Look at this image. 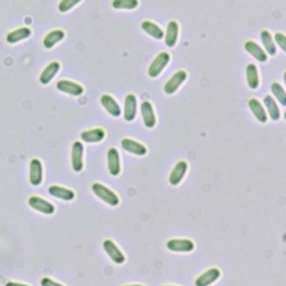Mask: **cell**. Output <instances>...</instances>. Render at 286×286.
Masks as SVG:
<instances>
[{"label":"cell","instance_id":"cell-1","mask_svg":"<svg viewBox=\"0 0 286 286\" xmlns=\"http://www.w3.org/2000/svg\"><path fill=\"white\" fill-rule=\"evenodd\" d=\"M92 191L97 198L101 199L102 202H104L108 206L116 207V206L120 204V198L118 197V194L111 190L110 188L100 184V182H95V184L92 185Z\"/></svg>","mask_w":286,"mask_h":286},{"label":"cell","instance_id":"cell-2","mask_svg":"<svg viewBox=\"0 0 286 286\" xmlns=\"http://www.w3.org/2000/svg\"><path fill=\"white\" fill-rule=\"evenodd\" d=\"M170 61H171V56L168 51H161V53L158 54L151 62L150 66L148 68V75L151 78L158 77L160 74L162 73L164 68L168 66Z\"/></svg>","mask_w":286,"mask_h":286},{"label":"cell","instance_id":"cell-3","mask_svg":"<svg viewBox=\"0 0 286 286\" xmlns=\"http://www.w3.org/2000/svg\"><path fill=\"white\" fill-rule=\"evenodd\" d=\"M187 78H188V73L185 70L177 71L174 75L168 79L167 83L164 84L163 87L164 93L168 95L175 94L177 91L179 90L181 85L187 81Z\"/></svg>","mask_w":286,"mask_h":286},{"label":"cell","instance_id":"cell-4","mask_svg":"<svg viewBox=\"0 0 286 286\" xmlns=\"http://www.w3.org/2000/svg\"><path fill=\"white\" fill-rule=\"evenodd\" d=\"M44 179V168L43 163L39 159L34 158L30 163V181L32 186L38 187L42 185Z\"/></svg>","mask_w":286,"mask_h":286},{"label":"cell","instance_id":"cell-5","mask_svg":"<svg viewBox=\"0 0 286 286\" xmlns=\"http://www.w3.org/2000/svg\"><path fill=\"white\" fill-rule=\"evenodd\" d=\"M167 248L175 253H190L194 249V244L187 238H173L167 242Z\"/></svg>","mask_w":286,"mask_h":286},{"label":"cell","instance_id":"cell-6","mask_svg":"<svg viewBox=\"0 0 286 286\" xmlns=\"http://www.w3.org/2000/svg\"><path fill=\"white\" fill-rule=\"evenodd\" d=\"M83 156H84L83 143H81L79 141H75L72 146V154H71L72 168L75 173H81L84 168Z\"/></svg>","mask_w":286,"mask_h":286},{"label":"cell","instance_id":"cell-7","mask_svg":"<svg viewBox=\"0 0 286 286\" xmlns=\"http://www.w3.org/2000/svg\"><path fill=\"white\" fill-rule=\"evenodd\" d=\"M28 205H30V207L34 210L44 215H53L55 213L54 205L38 196H32L28 199Z\"/></svg>","mask_w":286,"mask_h":286},{"label":"cell","instance_id":"cell-8","mask_svg":"<svg viewBox=\"0 0 286 286\" xmlns=\"http://www.w3.org/2000/svg\"><path fill=\"white\" fill-rule=\"evenodd\" d=\"M141 116L143 119V123H145L146 128L153 129L157 124V117L154 113V108L152 103L150 101H143L140 106Z\"/></svg>","mask_w":286,"mask_h":286},{"label":"cell","instance_id":"cell-9","mask_svg":"<svg viewBox=\"0 0 286 286\" xmlns=\"http://www.w3.org/2000/svg\"><path fill=\"white\" fill-rule=\"evenodd\" d=\"M56 89L59 90L60 92L66 93L75 97L81 96L84 93V88L81 84L72 82L70 79H61V81L57 82Z\"/></svg>","mask_w":286,"mask_h":286},{"label":"cell","instance_id":"cell-10","mask_svg":"<svg viewBox=\"0 0 286 286\" xmlns=\"http://www.w3.org/2000/svg\"><path fill=\"white\" fill-rule=\"evenodd\" d=\"M136 113H138V100H136V96L134 94L130 93L125 96V100H124V108H123L124 120L128 122L134 121Z\"/></svg>","mask_w":286,"mask_h":286},{"label":"cell","instance_id":"cell-11","mask_svg":"<svg viewBox=\"0 0 286 286\" xmlns=\"http://www.w3.org/2000/svg\"><path fill=\"white\" fill-rule=\"evenodd\" d=\"M103 248H104L107 256L110 257V259L116 263V264L121 265L125 262L124 254L122 253V250L116 245V243L113 242V240L105 239L104 242H103Z\"/></svg>","mask_w":286,"mask_h":286},{"label":"cell","instance_id":"cell-12","mask_svg":"<svg viewBox=\"0 0 286 286\" xmlns=\"http://www.w3.org/2000/svg\"><path fill=\"white\" fill-rule=\"evenodd\" d=\"M107 168L108 173L113 177L121 174V159L117 148H110L107 150Z\"/></svg>","mask_w":286,"mask_h":286},{"label":"cell","instance_id":"cell-13","mask_svg":"<svg viewBox=\"0 0 286 286\" xmlns=\"http://www.w3.org/2000/svg\"><path fill=\"white\" fill-rule=\"evenodd\" d=\"M221 276V273L217 267L209 268L208 271L203 273L202 275H199L196 281H194V286H210L215 282H217Z\"/></svg>","mask_w":286,"mask_h":286},{"label":"cell","instance_id":"cell-14","mask_svg":"<svg viewBox=\"0 0 286 286\" xmlns=\"http://www.w3.org/2000/svg\"><path fill=\"white\" fill-rule=\"evenodd\" d=\"M121 146L125 151L131 153V154H134V156L143 157L148 153L147 147L145 145H142V143L133 140V139H130V138L122 139Z\"/></svg>","mask_w":286,"mask_h":286},{"label":"cell","instance_id":"cell-15","mask_svg":"<svg viewBox=\"0 0 286 286\" xmlns=\"http://www.w3.org/2000/svg\"><path fill=\"white\" fill-rule=\"evenodd\" d=\"M101 104L105 108V111L110 114L113 118H119L121 116V107H120L119 103L116 101V99L110 94H103L101 96Z\"/></svg>","mask_w":286,"mask_h":286},{"label":"cell","instance_id":"cell-16","mask_svg":"<svg viewBox=\"0 0 286 286\" xmlns=\"http://www.w3.org/2000/svg\"><path fill=\"white\" fill-rule=\"evenodd\" d=\"M187 171H188V163L184 161V160H181V161H179L175 165L173 171H171L169 177L170 185L171 186L180 185V182L185 178Z\"/></svg>","mask_w":286,"mask_h":286},{"label":"cell","instance_id":"cell-17","mask_svg":"<svg viewBox=\"0 0 286 286\" xmlns=\"http://www.w3.org/2000/svg\"><path fill=\"white\" fill-rule=\"evenodd\" d=\"M61 70V63L54 61L50 62L49 64L44 68L43 72L39 75V82H41L43 85H47L49 84L53 78L57 75V73L60 72Z\"/></svg>","mask_w":286,"mask_h":286},{"label":"cell","instance_id":"cell-18","mask_svg":"<svg viewBox=\"0 0 286 286\" xmlns=\"http://www.w3.org/2000/svg\"><path fill=\"white\" fill-rule=\"evenodd\" d=\"M179 37V24L177 20H170L164 35V43L168 47H175Z\"/></svg>","mask_w":286,"mask_h":286},{"label":"cell","instance_id":"cell-19","mask_svg":"<svg viewBox=\"0 0 286 286\" xmlns=\"http://www.w3.org/2000/svg\"><path fill=\"white\" fill-rule=\"evenodd\" d=\"M244 48L247 51L248 54H250L251 57H254L256 61H259L261 63H265L268 59V55L265 51V49H263L259 44L254 41H247L244 44Z\"/></svg>","mask_w":286,"mask_h":286},{"label":"cell","instance_id":"cell-20","mask_svg":"<svg viewBox=\"0 0 286 286\" xmlns=\"http://www.w3.org/2000/svg\"><path fill=\"white\" fill-rule=\"evenodd\" d=\"M31 36H32V30L30 27H20L18 30H15L13 32L8 33L7 35H6V41H7L9 44L14 45L21 41H25V39H28Z\"/></svg>","mask_w":286,"mask_h":286},{"label":"cell","instance_id":"cell-21","mask_svg":"<svg viewBox=\"0 0 286 286\" xmlns=\"http://www.w3.org/2000/svg\"><path fill=\"white\" fill-rule=\"evenodd\" d=\"M48 192L51 197L64 200V202H72L75 198V192L65 187L53 185L48 188Z\"/></svg>","mask_w":286,"mask_h":286},{"label":"cell","instance_id":"cell-22","mask_svg":"<svg viewBox=\"0 0 286 286\" xmlns=\"http://www.w3.org/2000/svg\"><path fill=\"white\" fill-rule=\"evenodd\" d=\"M65 36H66V34L63 30L51 31L44 37L43 46L46 49H51L55 46V45L61 43L62 41H64Z\"/></svg>","mask_w":286,"mask_h":286},{"label":"cell","instance_id":"cell-23","mask_svg":"<svg viewBox=\"0 0 286 286\" xmlns=\"http://www.w3.org/2000/svg\"><path fill=\"white\" fill-rule=\"evenodd\" d=\"M248 107L251 113H253V116L257 119V121H260L263 124L267 122V114L265 111V107L262 104L260 100L250 99L248 101Z\"/></svg>","mask_w":286,"mask_h":286},{"label":"cell","instance_id":"cell-24","mask_svg":"<svg viewBox=\"0 0 286 286\" xmlns=\"http://www.w3.org/2000/svg\"><path fill=\"white\" fill-rule=\"evenodd\" d=\"M105 131L102 128H95L83 131L81 133V139L87 143H99L105 139Z\"/></svg>","mask_w":286,"mask_h":286},{"label":"cell","instance_id":"cell-25","mask_svg":"<svg viewBox=\"0 0 286 286\" xmlns=\"http://www.w3.org/2000/svg\"><path fill=\"white\" fill-rule=\"evenodd\" d=\"M141 28L149 36H151L153 39H157V41H160V39L164 37V32L162 31V28L159 25L154 24L153 21L143 20L141 22Z\"/></svg>","mask_w":286,"mask_h":286},{"label":"cell","instance_id":"cell-26","mask_svg":"<svg viewBox=\"0 0 286 286\" xmlns=\"http://www.w3.org/2000/svg\"><path fill=\"white\" fill-rule=\"evenodd\" d=\"M246 81L249 89L257 90L260 87V75H259V68L253 63H250L246 66Z\"/></svg>","mask_w":286,"mask_h":286},{"label":"cell","instance_id":"cell-27","mask_svg":"<svg viewBox=\"0 0 286 286\" xmlns=\"http://www.w3.org/2000/svg\"><path fill=\"white\" fill-rule=\"evenodd\" d=\"M264 106L267 110L268 117H270L273 121H278V120L281 119V111H279L277 103L273 99V96L266 95L264 97Z\"/></svg>","mask_w":286,"mask_h":286},{"label":"cell","instance_id":"cell-28","mask_svg":"<svg viewBox=\"0 0 286 286\" xmlns=\"http://www.w3.org/2000/svg\"><path fill=\"white\" fill-rule=\"evenodd\" d=\"M261 41H262V44L264 45V48H265L267 55H272V56L276 55V53H277L276 45H275V42H274L273 36L270 32L266 30L262 31L261 32Z\"/></svg>","mask_w":286,"mask_h":286},{"label":"cell","instance_id":"cell-29","mask_svg":"<svg viewBox=\"0 0 286 286\" xmlns=\"http://www.w3.org/2000/svg\"><path fill=\"white\" fill-rule=\"evenodd\" d=\"M139 6V0H113L112 7L117 10H133Z\"/></svg>","mask_w":286,"mask_h":286},{"label":"cell","instance_id":"cell-30","mask_svg":"<svg viewBox=\"0 0 286 286\" xmlns=\"http://www.w3.org/2000/svg\"><path fill=\"white\" fill-rule=\"evenodd\" d=\"M271 91L279 104L286 106V91L284 90L282 85L277 82H274L271 84Z\"/></svg>","mask_w":286,"mask_h":286},{"label":"cell","instance_id":"cell-31","mask_svg":"<svg viewBox=\"0 0 286 286\" xmlns=\"http://www.w3.org/2000/svg\"><path fill=\"white\" fill-rule=\"evenodd\" d=\"M82 0H61L59 4V10L61 13H67L77 6Z\"/></svg>","mask_w":286,"mask_h":286},{"label":"cell","instance_id":"cell-32","mask_svg":"<svg viewBox=\"0 0 286 286\" xmlns=\"http://www.w3.org/2000/svg\"><path fill=\"white\" fill-rule=\"evenodd\" d=\"M274 42L276 45H278L284 53H286V35L283 33H276L274 35Z\"/></svg>","mask_w":286,"mask_h":286},{"label":"cell","instance_id":"cell-33","mask_svg":"<svg viewBox=\"0 0 286 286\" xmlns=\"http://www.w3.org/2000/svg\"><path fill=\"white\" fill-rule=\"evenodd\" d=\"M41 284L42 286H65L59 282H55L54 279H51L49 277H44L41 281Z\"/></svg>","mask_w":286,"mask_h":286},{"label":"cell","instance_id":"cell-34","mask_svg":"<svg viewBox=\"0 0 286 286\" xmlns=\"http://www.w3.org/2000/svg\"><path fill=\"white\" fill-rule=\"evenodd\" d=\"M5 286H30L27 284H22V283H17V282H8L6 283Z\"/></svg>","mask_w":286,"mask_h":286},{"label":"cell","instance_id":"cell-35","mask_svg":"<svg viewBox=\"0 0 286 286\" xmlns=\"http://www.w3.org/2000/svg\"><path fill=\"white\" fill-rule=\"evenodd\" d=\"M124 286H145V285H141V284H133V285H124Z\"/></svg>","mask_w":286,"mask_h":286},{"label":"cell","instance_id":"cell-36","mask_svg":"<svg viewBox=\"0 0 286 286\" xmlns=\"http://www.w3.org/2000/svg\"><path fill=\"white\" fill-rule=\"evenodd\" d=\"M284 83H285V87H286V71L284 73Z\"/></svg>","mask_w":286,"mask_h":286},{"label":"cell","instance_id":"cell-37","mask_svg":"<svg viewBox=\"0 0 286 286\" xmlns=\"http://www.w3.org/2000/svg\"><path fill=\"white\" fill-rule=\"evenodd\" d=\"M284 119H285V120H286V112H285V113H284Z\"/></svg>","mask_w":286,"mask_h":286},{"label":"cell","instance_id":"cell-38","mask_svg":"<svg viewBox=\"0 0 286 286\" xmlns=\"http://www.w3.org/2000/svg\"><path fill=\"white\" fill-rule=\"evenodd\" d=\"M164 286H175V285H164Z\"/></svg>","mask_w":286,"mask_h":286}]
</instances>
